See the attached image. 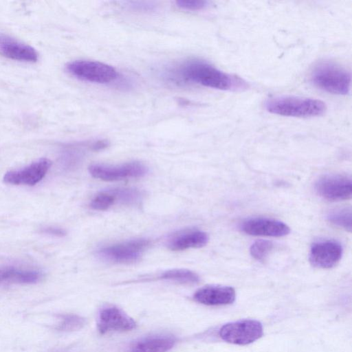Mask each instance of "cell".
<instances>
[{
  "instance_id": "cell-1",
  "label": "cell",
  "mask_w": 352,
  "mask_h": 352,
  "mask_svg": "<svg viewBox=\"0 0 352 352\" xmlns=\"http://www.w3.org/2000/svg\"><path fill=\"white\" fill-rule=\"evenodd\" d=\"M168 78L188 82L204 87L232 90L247 87L242 79L225 73L209 63L198 59L186 60L168 72Z\"/></svg>"
},
{
  "instance_id": "cell-2",
  "label": "cell",
  "mask_w": 352,
  "mask_h": 352,
  "mask_svg": "<svg viewBox=\"0 0 352 352\" xmlns=\"http://www.w3.org/2000/svg\"><path fill=\"white\" fill-rule=\"evenodd\" d=\"M266 110L274 114L297 118H311L322 115L325 103L317 99L294 96H280L267 99Z\"/></svg>"
},
{
  "instance_id": "cell-3",
  "label": "cell",
  "mask_w": 352,
  "mask_h": 352,
  "mask_svg": "<svg viewBox=\"0 0 352 352\" xmlns=\"http://www.w3.org/2000/svg\"><path fill=\"white\" fill-rule=\"evenodd\" d=\"M311 80L315 86L329 93L346 95L350 91V72L332 62L316 65L311 72Z\"/></svg>"
},
{
  "instance_id": "cell-4",
  "label": "cell",
  "mask_w": 352,
  "mask_h": 352,
  "mask_svg": "<svg viewBox=\"0 0 352 352\" xmlns=\"http://www.w3.org/2000/svg\"><path fill=\"white\" fill-rule=\"evenodd\" d=\"M66 70L78 79L98 84L114 81L118 76L116 69L107 64L88 60H76L66 65Z\"/></svg>"
},
{
  "instance_id": "cell-5",
  "label": "cell",
  "mask_w": 352,
  "mask_h": 352,
  "mask_svg": "<svg viewBox=\"0 0 352 352\" xmlns=\"http://www.w3.org/2000/svg\"><path fill=\"white\" fill-rule=\"evenodd\" d=\"M225 342L246 345L259 339L263 334L262 324L255 320H241L225 324L219 332Z\"/></svg>"
},
{
  "instance_id": "cell-6",
  "label": "cell",
  "mask_w": 352,
  "mask_h": 352,
  "mask_svg": "<svg viewBox=\"0 0 352 352\" xmlns=\"http://www.w3.org/2000/svg\"><path fill=\"white\" fill-rule=\"evenodd\" d=\"M149 245L147 239H133L103 247L98 251V255L107 261L129 263L138 261Z\"/></svg>"
},
{
  "instance_id": "cell-7",
  "label": "cell",
  "mask_w": 352,
  "mask_h": 352,
  "mask_svg": "<svg viewBox=\"0 0 352 352\" xmlns=\"http://www.w3.org/2000/svg\"><path fill=\"white\" fill-rule=\"evenodd\" d=\"M92 177L104 181H118L126 178L142 177L147 173L146 167L134 161L120 165L93 164L89 167Z\"/></svg>"
},
{
  "instance_id": "cell-8",
  "label": "cell",
  "mask_w": 352,
  "mask_h": 352,
  "mask_svg": "<svg viewBox=\"0 0 352 352\" xmlns=\"http://www.w3.org/2000/svg\"><path fill=\"white\" fill-rule=\"evenodd\" d=\"M315 190L321 197L332 201L350 199L352 183L350 178L341 175H325L315 183Z\"/></svg>"
},
{
  "instance_id": "cell-9",
  "label": "cell",
  "mask_w": 352,
  "mask_h": 352,
  "mask_svg": "<svg viewBox=\"0 0 352 352\" xmlns=\"http://www.w3.org/2000/svg\"><path fill=\"white\" fill-rule=\"evenodd\" d=\"M97 326L101 333L111 331H124L134 329V320L122 309L116 306L102 307L98 316Z\"/></svg>"
},
{
  "instance_id": "cell-10",
  "label": "cell",
  "mask_w": 352,
  "mask_h": 352,
  "mask_svg": "<svg viewBox=\"0 0 352 352\" xmlns=\"http://www.w3.org/2000/svg\"><path fill=\"white\" fill-rule=\"evenodd\" d=\"M51 164L48 159H40L22 169L7 172L3 182L12 185L34 186L45 176Z\"/></svg>"
},
{
  "instance_id": "cell-11",
  "label": "cell",
  "mask_w": 352,
  "mask_h": 352,
  "mask_svg": "<svg viewBox=\"0 0 352 352\" xmlns=\"http://www.w3.org/2000/svg\"><path fill=\"white\" fill-rule=\"evenodd\" d=\"M342 247L333 240H325L312 244L309 259L311 264L319 268L327 269L336 265L342 255Z\"/></svg>"
},
{
  "instance_id": "cell-12",
  "label": "cell",
  "mask_w": 352,
  "mask_h": 352,
  "mask_svg": "<svg viewBox=\"0 0 352 352\" xmlns=\"http://www.w3.org/2000/svg\"><path fill=\"white\" fill-rule=\"evenodd\" d=\"M241 230L250 235L280 237L288 234L289 228L282 221L268 218H251L241 225Z\"/></svg>"
},
{
  "instance_id": "cell-13",
  "label": "cell",
  "mask_w": 352,
  "mask_h": 352,
  "mask_svg": "<svg viewBox=\"0 0 352 352\" xmlns=\"http://www.w3.org/2000/svg\"><path fill=\"white\" fill-rule=\"evenodd\" d=\"M236 297L235 290L232 287L208 285L203 287L193 295L197 302L210 306L225 305L232 303Z\"/></svg>"
},
{
  "instance_id": "cell-14",
  "label": "cell",
  "mask_w": 352,
  "mask_h": 352,
  "mask_svg": "<svg viewBox=\"0 0 352 352\" xmlns=\"http://www.w3.org/2000/svg\"><path fill=\"white\" fill-rule=\"evenodd\" d=\"M0 53L19 61L36 62L38 54L32 47L7 35L0 34Z\"/></svg>"
},
{
  "instance_id": "cell-15",
  "label": "cell",
  "mask_w": 352,
  "mask_h": 352,
  "mask_svg": "<svg viewBox=\"0 0 352 352\" xmlns=\"http://www.w3.org/2000/svg\"><path fill=\"white\" fill-rule=\"evenodd\" d=\"M208 234L198 230H190L175 234L168 240V248L171 250L179 251L189 248H199L207 244Z\"/></svg>"
},
{
  "instance_id": "cell-16",
  "label": "cell",
  "mask_w": 352,
  "mask_h": 352,
  "mask_svg": "<svg viewBox=\"0 0 352 352\" xmlns=\"http://www.w3.org/2000/svg\"><path fill=\"white\" fill-rule=\"evenodd\" d=\"M38 270L14 266L0 267V285L6 284H34L42 278Z\"/></svg>"
},
{
  "instance_id": "cell-17",
  "label": "cell",
  "mask_w": 352,
  "mask_h": 352,
  "mask_svg": "<svg viewBox=\"0 0 352 352\" xmlns=\"http://www.w3.org/2000/svg\"><path fill=\"white\" fill-rule=\"evenodd\" d=\"M175 344L173 336L168 334L148 336L135 342L130 352H167Z\"/></svg>"
},
{
  "instance_id": "cell-18",
  "label": "cell",
  "mask_w": 352,
  "mask_h": 352,
  "mask_svg": "<svg viewBox=\"0 0 352 352\" xmlns=\"http://www.w3.org/2000/svg\"><path fill=\"white\" fill-rule=\"evenodd\" d=\"M160 278L184 284H195L199 281V276L195 272L187 269L169 270L163 272Z\"/></svg>"
},
{
  "instance_id": "cell-19",
  "label": "cell",
  "mask_w": 352,
  "mask_h": 352,
  "mask_svg": "<svg viewBox=\"0 0 352 352\" xmlns=\"http://www.w3.org/2000/svg\"><path fill=\"white\" fill-rule=\"evenodd\" d=\"M351 208H343L329 212L327 218L328 221L333 225L351 232Z\"/></svg>"
},
{
  "instance_id": "cell-20",
  "label": "cell",
  "mask_w": 352,
  "mask_h": 352,
  "mask_svg": "<svg viewBox=\"0 0 352 352\" xmlns=\"http://www.w3.org/2000/svg\"><path fill=\"white\" fill-rule=\"evenodd\" d=\"M59 322L56 329L60 331H72L80 329L85 324L84 318L73 314L58 315Z\"/></svg>"
},
{
  "instance_id": "cell-21",
  "label": "cell",
  "mask_w": 352,
  "mask_h": 352,
  "mask_svg": "<svg viewBox=\"0 0 352 352\" xmlns=\"http://www.w3.org/2000/svg\"><path fill=\"white\" fill-rule=\"evenodd\" d=\"M274 248V243L267 240L256 241L250 247L252 256L257 261H263Z\"/></svg>"
},
{
  "instance_id": "cell-22",
  "label": "cell",
  "mask_w": 352,
  "mask_h": 352,
  "mask_svg": "<svg viewBox=\"0 0 352 352\" xmlns=\"http://www.w3.org/2000/svg\"><path fill=\"white\" fill-rule=\"evenodd\" d=\"M116 202L114 195L111 190L100 192L91 200L90 206L96 210H105Z\"/></svg>"
},
{
  "instance_id": "cell-23",
  "label": "cell",
  "mask_w": 352,
  "mask_h": 352,
  "mask_svg": "<svg viewBox=\"0 0 352 352\" xmlns=\"http://www.w3.org/2000/svg\"><path fill=\"white\" fill-rule=\"evenodd\" d=\"M114 195L115 201L124 204H132L140 198V192L136 189L118 188L111 190Z\"/></svg>"
},
{
  "instance_id": "cell-24",
  "label": "cell",
  "mask_w": 352,
  "mask_h": 352,
  "mask_svg": "<svg viewBox=\"0 0 352 352\" xmlns=\"http://www.w3.org/2000/svg\"><path fill=\"white\" fill-rule=\"evenodd\" d=\"M177 6L184 10H200L208 6L207 1L203 0H178Z\"/></svg>"
},
{
  "instance_id": "cell-25",
  "label": "cell",
  "mask_w": 352,
  "mask_h": 352,
  "mask_svg": "<svg viewBox=\"0 0 352 352\" xmlns=\"http://www.w3.org/2000/svg\"><path fill=\"white\" fill-rule=\"evenodd\" d=\"M128 3L130 8L138 11H151L156 7V4L152 1H129Z\"/></svg>"
},
{
  "instance_id": "cell-26",
  "label": "cell",
  "mask_w": 352,
  "mask_h": 352,
  "mask_svg": "<svg viewBox=\"0 0 352 352\" xmlns=\"http://www.w3.org/2000/svg\"><path fill=\"white\" fill-rule=\"evenodd\" d=\"M43 232L57 236H62L65 235V231L62 228L55 227H47L43 229Z\"/></svg>"
}]
</instances>
